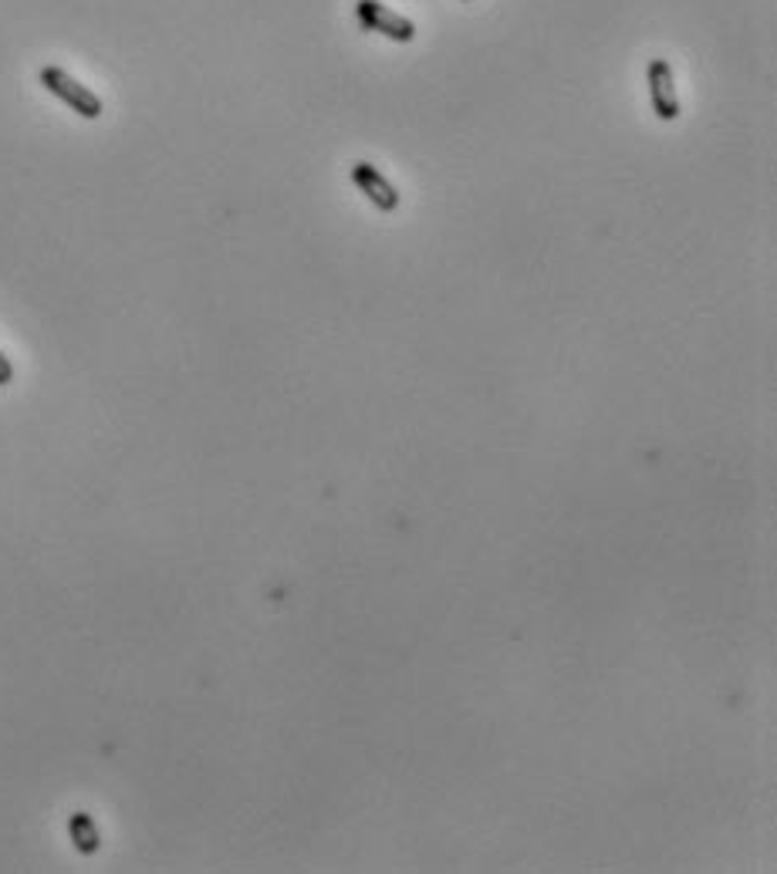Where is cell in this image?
Masks as SVG:
<instances>
[{
    "mask_svg": "<svg viewBox=\"0 0 777 874\" xmlns=\"http://www.w3.org/2000/svg\"><path fill=\"white\" fill-rule=\"evenodd\" d=\"M38 79H41V85H44L58 102H64L75 115H82V118H89V122H95V118L105 112L102 98H99L89 85H82L79 79H72L64 69H58V64H44Z\"/></svg>",
    "mask_w": 777,
    "mask_h": 874,
    "instance_id": "6da1fadb",
    "label": "cell"
},
{
    "mask_svg": "<svg viewBox=\"0 0 777 874\" xmlns=\"http://www.w3.org/2000/svg\"><path fill=\"white\" fill-rule=\"evenodd\" d=\"M355 18L365 31H375L388 41H400V44H410L416 38V24L396 11H388L379 0H359L355 4Z\"/></svg>",
    "mask_w": 777,
    "mask_h": 874,
    "instance_id": "7a4b0ae2",
    "label": "cell"
},
{
    "mask_svg": "<svg viewBox=\"0 0 777 874\" xmlns=\"http://www.w3.org/2000/svg\"><path fill=\"white\" fill-rule=\"evenodd\" d=\"M352 183L369 196V204H372L375 210H382V214H396V210H400V193H396V186L388 183L375 166H369V163H355V166H352Z\"/></svg>",
    "mask_w": 777,
    "mask_h": 874,
    "instance_id": "3957f363",
    "label": "cell"
},
{
    "mask_svg": "<svg viewBox=\"0 0 777 874\" xmlns=\"http://www.w3.org/2000/svg\"><path fill=\"white\" fill-rule=\"evenodd\" d=\"M650 95H653V112L663 118V122H673L680 115V98H676V89H673V69L666 58H653L650 61Z\"/></svg>",
    "mask_w": 777,
    "mask_h": 874,
    "instance_id": "277c9868",
    "label": "cell"
},
{
    "mask_svg": "<svg viewBox=\"0 0 777 874\" xmlns=\"http://www.w3.org/2000/svg\"><path fill=\"white\" fill-rule=\"evenodd\" d=\"M69 834H72V844H75V851L79 854H95L99 851V844H102V837H99V828H95V821H92V814H85V811H79V814H72V821H69Z\"/></svg>",
    "mask_w": 777,
    "mask_h": 874,
    "instance_id": "5b68a950",
    "label": "cell"
},
{
    "mask_svg": "<svg viewBox=\"0 0 777 874\" xmlns=\"http://www.w3.org/2000/svg\"><path fill=\"white\" fill-rule=\"evenodd\" d=\"M11 382H14V365H11V358L4 352H0V388L11 385Z\"/></svg>",
    "mask_w": 777,
    "mask_h": 874,
    "instance_id": "8992f818",
    "label": "cell"
},
{
    "mask_svg": "<svg viewBox=\"0 0 777 874\" xmlns=\"http://www.w3.org/2000/svg\"><path fill=\"white\" fill-rule=\"evenodd\" d=\"M464 4H474V0H464Z\"/></svg>",
    "mask_w": 777,
    "mask_h": 874,
    "instance_id": "52a82bcc",
    "label": "cell"
}]
</instances>
